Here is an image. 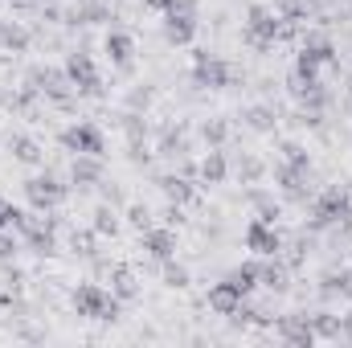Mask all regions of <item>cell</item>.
I'll return each mask as SVG.
<instances>
[{
	"instance_id": "1",
	"label": "cell",
	"mask_w": 352,
	"mask_h": 348,
	"mask_svg": "<svg viewBox=\"0 0 352 348\" xmlns=\"http://www.w3.org/2000/svg\"><path fill=\"white\" fill-rule=\"evenodd\" d=\"M303 209H307V230L311 234L352 226V184H328V188H320Z\"/></svg>"
},
{
	"instance_id": "2",
	"label": "cell",
	"mask_w": 352,
	"mask_h": 348,
	"mask_svg": "<svg viewBox=\"0 0 352 348\" xmlns=\"http://www.w3.org/2000/svg\"><path fill=\"white\" fill-rule=\"evenodd\" d=\"M70 307L82 320H98V324H119L123 320V299L115 291H107L102 283H78L70 291Z\"/></svg>"
},
{
	"instance_id": "3",
	"label": "cell",
	"mask_w": 352,
	"mask_h": 348,
	"mask_svg": "<svg viewBox=\"0 0 352 348\" xmlns=\"http://www.w3.org/2000/svg\"><path fill=\"white\" fill-rule=\"evenodd\" d=\"M283 29H287V21L263 4V0H254L250 8H246V21H242V41L250 45V50H258V54H270L278 41H283Z\"/></svg>"
},
{
	"instance_id": "4",
	"label": "cell",
	"mask_w": 352,
	"mask_h": 348,
	"mask_svg": "<svg viewBox=\"0 0 352 348\" xmlns=\"http://www.w3.org/2000/svg\"><path fill=\"white\" fill-rule=\"evenodd\" d=\"M25 87L33 90L37 98H45V102H58V107H74V83H70V74H66V66H29V74H25Z\"/></svg>"
},
{
	"instance_id": "5",
	"label": "cell",
	"mask_w": 352,
	"mask_h": 348,
	"mask_svg": "<svg viewBox=\"0 0 352 348\" xmlns=\"http://www.w3.org/2000/svg\"><path fill=\"white\" fill-rule=\"evenodd\" d=\"M270 176H274V188L283 193V201L287 205H307L311 197H316V168H299V164H291V160H274L270 164Z\"/></svg>"
},
{
	"instance_id": "6",
	"label": "cell",
	"mask_w": 352,
	"mask_h": 348,
	"mask_svg": "<svg viewBox=\"0 0 352 348\" xmlns=\"http://www.w3.org/2000/svg\"><path fill=\"white\" fill-rule=\"evenodd\" d=\"M234 78H238V70H234L226 58H217V54H209V50H192L188 83L197 90H230Z\"/></svg>"
},
{
	"instance_id": "7",
	"label": "cell",
	"mask_w": 352,
	"mask_h": 348,
	"mask_svg": "<svg viewBox=\"0 0 352 348\" xmlns=\"http://www.w3.org/2000/svg\"><path fill=\"white\" fill-rule=\"evenodd\" d=\"M21 188H25V201H29L37 213H54V209H62L66 197L74 193L70 180H62V176H54V173H33Z\"/></svg>"
},
{
	"instance_id": "8",
	"label": "cell",
	"mask_w": 352,
	"mask_h": 348,
	"mask_svg": "<svg viewBox=\"0 0 352 348\" xmlns=\"http://www.w3.org/2000/svg\"><path fill=\"white\" fill-rule=\"evenodd\" d=\"M62 66H66V74H70V83H74V94H78V98H102V94H107L102 74H98V66H94V58H90L87 50H70Z\"/></svg>"
},
{
	"instance_id": "9",
	"label": "cell",
	"mask_w": 352,
	"mask_h": 348,
	"mask_svg": "<svg viewBox=\"0 0 352 348\" xmlns=\"http://www.w3.org/2000/svg\"><path fill=\"white\" fill-rule=\"evenodd\" d=\"M58 144L70 152V156H107V131L98 123H70L58 131Z\"/></svg>"
},
{
	"instance_id": "10",
	"label": "cell",
	"mask_w": 352,
	"mask_h": 348,
	"mask_svg": "<svg viewBox=\"0 0 352 348\" xmlns=\"http://www.w3.org/2000/svg\"><path fill=\"white\" fill-rule=\"evenodd\" d=\"M242 242H246V250H250L254 259H274V254H283V242H287V238L278 234V226L250 217V221H246V234H242Z\"/></svg>"
},
{
	"instance_id": "11",
	"label": "cell",
	"mask_w": 352,
	"mask_h": 348,
	"mask_svg": "<svg viewBox=\"0 0 352 348\" xmlns=\"http://www.w3.org/2000/svg\"><path fill=\"white\" fill-rule=\"evenodd\" d=\"M274 336H278L283 345H291V348L320 345L316 332H311V316H307V312H287V316H278V320H274Z\"/></svg>"
},
{
	"instance_id": "12",
	"label": "cell",
	"mask_w": 352,
	"mask_h": 348,
	"mask_svg": "<svg viewBox=\"0 0 352 348\" xmlns=\"http://www.w3.org/2000/svg\"><path fill=\"white\" fill-rule=\"evenodd\" d=\"M140 250L148 254L152 262H164V259H176V250H180V238H176V226H148L144 234H140Z\"/></svg>"
},
{
	"instance_id": "13",
	"label": "cell",
	"mask_w": 352,
	"mask_h": 348,
	"mask_svg": "<svg viewBox=\"0 0 352 348\" xmlns=\"http://www.w3.org/2000/svg\"><path fill=\"white\" fill-rule=\"evenodd\" d=\"M102 54H107V62H111L115 70L131 74V66H135V37L123 33V29H107V37H102Z\"/></svg>"
},
{
	"instance_id": "14",
	"label": "cell",
	"mask_w": 352,
	"mask_h": 348,
	"mask_svg": "<svg viewBox=\"0 0 352 348\" xmlns=\"http://www.w3.org/2000/svg\"><path fill=\"white\" fill-rule=\"evenodd\" d=\"M102 180H107L102 156H74V160H70V188H74V193H90V188H98Z\"/></svg>"
},
{
	"instance_id": "15",
	"label": "cell",
	"mask_w": 352,
	"mask_h": 348,
	"mask_svg": "<svg viewBox=\"0 0 352 348\" xmlns=\"http://www.w3.org/2000/svg\"><path fill=\"white\" fill-rule=\"evenodd\" d=\"M107 21H115V8L107 4V0H74L66 12H62V25H107Z\"/></svg>"
},
{
	"instance_id": "16",
	"label": "cell",
	"mask_w": 352,
	"mask_h": 348,
	"mask_svg": "<svg viewBox=\"0 0 352 348\" xmlns=\"http://www.w3.org/2000/svg\"><path fill=\"white\" fill-rule=\"evenodd\" d=\"M316 295H320L324 303H332V299L352 303V266H332V270H324V274L316 279Z\"/></svg>"
},
{
	"instance_id": "17",
	"label": "cell",
	"mask_w": 352,
	"mask_h": 348,
	"mask_svg": "<svg viewBox=\"0 0 352 348\" xmlns=\"http://www.w3.org/2000/svg\"><path fill=\"white\" fill-rule=\"evenodd\" d=\"M156 188L164 193V201L168 205H188V201H197V180L192 176H184V173H164V176H156Z\"/></svg>"
},
{
	"instance_id": "18",
	"label": "cell",
	"mask_w": 352,
	"mask_h": 348,
	"mask_svg": "<svg viewBox=\"0 0 352 348\" xmlns=\"http://www.w3.org/2000/svg\"><path fill=\"white\" fill-rule=\"evenodd\" d=\"M246 205H250V213H254L258 221H270V226H278V217H283V201H278L266 184H250V188H246Z\"/></svg>"
},
{
	"instance_id": "19",
	"label": "cell",
	"mask_w": 352,
	"mask_h": 348,
	"mask_svg": "<svg viewBox=\"0 0 352 348\" xmlns=\"http://www.w3.org/2000/svg\"><path fill=\"white\" fill-rule=\"evenodd\" d=\"M197 180L209 184V188H217V184L230 180V156H226V148H209V152L201 156V164H197Z\"/></svg>"
},
{
	"instance_id": "20",
	"label": "cell",
	"mask_w": 352,
	"mask_h": 348,
	"mask_svg": "<svg viewBox=\"0 0 352 348\" xmlns=\"http://www.w3.org/2000/svg\"><path fill=\"white\" fill-rule=\"evenodd\" d=\"M8 156H12L16 164L41 168V160H45V148H41L33 135H25V131H12V135H8Z\"/></svg>"
},
{
	"instance_id": "21",
	"label": "cell",
	"mask_w": 352,
	"mask_h": 348,
	"mask_svg": "<svg viewBox=\"0 0 352 348\" xmlns=\"http://www.w3.org/2000/svg\"><path fill=\"white\" fill-rule=\"evenodd\" d=\"M242 127L254 131V135H274V127H278V111H274L270 102H250V107L242 111Z\"/></svg>"
},
{
	"instance_id": "22",
	"label": "cell",
	"mask_w": 352,
	"mask_h": 348,
	"mask_svg": "<svg viewBox=\"0 0 352 348\" xmlns=\"http://www.w3.org/2000/svg\"><path fill=\"white\" fill-rule=\"evenodd\" d=\"M242 299H250V295H242L230 279H221V283L209 287V307H213L217 316H234V312L242 307Z\"/></svg>"
},
{
	"instance_id": "23",
	"label": "cell",
	"mask_w": 352,
	"mask_h": 348,
	"mask_svg": "<svg viewBox=\"0 0 352 348\" xmlns=\"http://www.w3.org/2000/svg\"><path fill=\"white\" fill-rule=\"evenodd\" d=\"M242 295H254L258 287H263V259H246V262H238L230 274H226Z\"/></svg>"
},
{
	"instance_id": "24",
	"label": "cell",
	"mask_w": 352,
	"mask_h": 348,
	"mask_svg": "<svg viewBox=\"0 0 352 348\" xmlns=\"http://www.w3.org/2000/svg\"><path fill=\"white\" fill-rule=\"evenodd\" d=\"M160 29H164V41H168V45H192L201 21H197V17H164Z\"/></svg>"
},
{
	"instance_id": "25",
	"label": "cell",
	"mask_w": 352,
	"mask_h": 348,
	"mask_svg": "<svg viewBox=\"0 0 352 348\" xmlns=\"http://www.w3.org/2000/svg\"><path fill=\"white\" fill-rule=\"evenodd\" d=\"M263 287L270 291V295H287L291 291V266L278 259H263Z\"/></svg>"
},
{
	"instance_id": "26",
	"label": "cell",
	"mask_w": 352,
	"mask_h": 348,
	"mask_svg": "<svg viewBox=\"0 0 352 348\" xmlns=\"http://www.w3.org/2000/svg\"><path fill=\"white\" fill-rule=\"evenodd\" d=\"M111 291H115L123 303L140 299V274H135L127 262H115V266H111Z\"/></svg>"
},
{
	"instance_id": "27",
	"label": "cell",
	"mask_w": 352,
	"mask_h": 348,
	"mask_svg": "<svg viewBox=\"0 0 352 348\" xmlns=\"http://www.w3.org/2000/svg\"><path fill=\"white\" fill-rule=\"evenodd\" d=\"M90 230H94L98 238H119V230H123V217H119V209H115L111 201H102V205L90 213Z\"/></svg>"
},
{
	"instance_id": "28",
	"label": "cell",
	"mask_w": 352,
	"mask_h": 348,
	"mask_svg": "<svg viewBox=\"0 0 352 348\" xmlns=\"http://www.w3.org/2000/svg\"><path fill=\"white\" fill-rule=\"evenodd\" d=\"M307 316H311V332H316V340H336V345H340L344 316H336V312H328V307H320V312H307Z\"/></svg>"
},
{
	"instance_id": "29",
	"label": "cell",
	"mask_w": 352,
	"mask_h": 348,
	"mask_svg": "<svg viewBox=\"0 0 352 348\" xmlns=\"http://www.w3.org/2000/svg\"><path fill=\"white\" fill-rule=\"evenodd\" d=\"M156 152H160L164 160H184V156H188V131H184V127H164Z\"/></svg>"
},
{
	"instance_id": "30",
	"label": "cell",
	"mask_w": 352,
	"mask_h": 348,
	"mask_svg": "<svg viewBox=\"0 0 352 348\" xmlns=\"http://www.w3.org/2000/svg\"><path fill=\"white\" fill-rule=\"evenodd\" d=\"M29 29L16 21H0V54H25L29 50Z\"/></svg>"
},
{
	"instance_id": "31",
	"label": "cell",
	"mask_w": 352,
	"mask_h": 348,
	"mask_svg": "<svg viewBox=\"0 0 352 348\" xmlns=\"http://www.w3.org/2000/svg\"><path fill=\"white\" fill-rule=\"evenodd\" d=\"M197 135H201V144H205V148H226V140H230V119L209 115V119H201Z\"/></svg>"
},
{
	"instance_id": "32",
	"label": "cell",
	"mask_w": 352,
	"mask_h": 348,
	"mask_svg": "<svg viewBox=\"0 0 352 348\" xmlns=\"http://www.w3.org/2000/svg\"><path fill=\"white\" fill-rule=\"evenodd\" d=\"M307 254H311V234H299V238L283 242V254H278V259L287 262L291 270H299V266L307 262Z\"/></svg>"
},
{
	"instance_id": "33",
	"label": "cell",
	"mask_w": 352,
	"mask_h": 348,
	"mask_svg": "<svg viewBox=\"0 0 352 348\" xmlns=\"http://www.w3.org/2000/svg\"><path fill=\"white\" fill-rule=\"evenodd\" d=\"M119 131L127 135V144L148 140V119H144V111H123V115H119Z\"/></svg>"
},
{
	"instance_id": "34",
	"label": "cell",
	"mask_w": 352,
	"mask_h": 348,
	"mask_svg": "<svg viewBox=\"0 0 352 348\" xmlns=\"http://www.w3.org/2000/svg\"><path fill=\"white\" fill-rule=\"evenodd\" d=\"M270 8L287 21V25H303V21H311V12H307V0H270Z\"/></svg>"
},
{
	"instance_id": "35",
	"label": "cell",
	"mask_w": 352,
	"mask_h": 348,
	"mask_svg": "<svg viewBox=\"0 0 352 348\" xmlns=\"http://www.w3.org/2000/svg\"><path fill=\"white\" fill-rule=\"evenodd\" d=\"M160 274H164V287H173V291H184L188 283H192V274H188V266L176 259H164L160 262Z\"/></svg>"
},
{
	"instance_id": "36",
	"label": "cell",
	"mask_w": 352,
	"mask_h": 348,
	"mask_svg": "<svg viewBox=\"0 0 352 348\" xmlns=\"http://www.w3.org/2000/svg\"><path fill=\"white\" fill-rule=\"evenodd\" d=\"M238 176H242V184H263L266 164L254 156V152H242V160H238Z\"/></svg>"
},
{
	"instance_id": "37",
	"label": "cell",
	"mask_w": 352,
	"mask_h": 348,
	"mask_svg": "<svg viewBox=\"0 0 352 348\" xmlns=\"http://www.w3.org/2000/svg\"><path fill=\"white\" fill-rule=\"evenodd\" d=\"M123 217H127V226H135L140 234H144V230H148V226L156 221V213H152V209H148L144 201H127V205H123Z\"/></svg>"
},
{
	"instance_id": "38",
	"label": "cell",
	"mask_w": 352,
	"mask_h": 348,
	"mask_svg": "<svg viewBox=\"0 0 352 348\" xmlns=\"http://www.w3.org/2000/svg\"><path fill=\"white\" fill-rule=\"evenodd\" d=\"M152 98H156V90L152 87H131L127 90V98H123V111H144V115H148Z\"/></svg>"
},
{
	"instance_id": "39",
	"label": "cell",
	"mask_w": 352,
	"mask_h": 348,
	"mask_svg": "<svg viewBox=\"0 0 352 348\" xmlns=\"http://www.w3.org/2000/svg\"><path fill=\"white\" fill-rule=\"evenodd\" d=\"M278 152H283V160H291V164H299V168H316V164H311V152H307L303 144H295V140H283Z\"/></svg>"
},
{
	"instance_id": "40",
	"label": "cell",
	"mask_w": 352,
	"mask_h": 348,
	"mask_svg": "<svg viewBox=\"0 0 352 348\" xmlns=\"http://www.w3.org/2000/svg\"><path fill=\"white\" fill-rule=\"evenodd\" d=\"M94 238H98L94 230H82V234H78V230H70V246H74V254L94 259Z\"/></svg>"
},
{
	"instance_id": "41",
	"label": "cell",
	"mask_w": 352,
	"mask_h": 348,
	"mask_svg": "<svg viewBox=\"0 0 352 348\" xmlns=\"http://www.w3.org/2000/svg\"><path fill=\"white\" fill-rule=\"evenodd\" d=\"M21 238H16V230H0V262H12L16 254H21Z\"/></svg>"
},
{
	"instance_id": "42",
	"label": "cell",
	"mask_w": 352,
	"mask_h": 348,
	"mask_svg": "<svg viewBox=\"0 0 352 348\" xmlns=\"http://www.w3.org/2000/svg\"><path fill=\"white\" fill-rule=\"evenodd\" d=\"M201 12V0H168L160 17H197Z\"/></svg>"
},
{
	"instance_id": "43",
	"label": "cell",
	"mask_w": 352,
	"mask_h": 348,
	"mask_svg": "<svg viewBox=\"0 0 352 348\" xmlns=\"http://www.w3.org/2000/svg\"><path fill=\"white\" fill-rule=\"evenodd\" d=\"M127 160H131L135 168H144V164L152 160V152H148V140H135V144H127Z\"/></svg>"
},
{
	"instance_id": "44",
	"label": "cell",
	"mask_w": 352,
	"mask_h": 348,
	"mask_svg": "<svg viewBox=\"0 0 352 348\" xmlns=\"http://www.w3.org/2000/svg\"><path fill=\"white\" fill-rule=\"evenodd\" d=\"M12 217H16V205L0 197V230H12Z\"/></svg>"
},
{
	"instance_id": "45",
	"label": "cell",
	"mask_w": 352,
	"mask_h": 348,
	"mask_svg": "<svg viewBox=\"0 0 352 348\" xmlns=\"http://www.w3.org/2000/svg\"><path fill=\"white\" fill-rule=\"evenodd\" d=\"M164 221H168V226H180V221H184V213H180V205H168V209H164Z\"/></svg>"
},
{
	"instance_id": "46",
	"label": "cell",
	"mask_w": 352,
	"mask_h": 348,
	"mask_svg": "<svg viewBox=\"0 0 352 348\" xmlns=\"http://www.w3.org/2000/svg\"><path fill=\"white\" fill-rule=\"evenodd\" d=\"M8 4H12V8H25V12H29V8H45L50 0H8Z\"/></svg>"
},
{
	"instance_id": "47",
	"label": "cell",
	"mask_w": 352,
	"mask_h": 348,
	"mask_svg": "<svg viewBox=\"0 0 352 348\" xmlns=\"http://www.w3.org/2000/svg\"><path fill=\"white\" fill-rule=\"evenodd\" d=\"M340 345H352V312L344 316V328H340Z\"/></svg>"
},
{
	"instance_id": "48",
	"label": "cell",
	"mask_w": 352,
	"mask_h": 348,
	"mask_svg": "<svg viewBox=\"0 0 352 348\" xmlns=\"http://www.w3.org/2000/svg\"><path fill=\"white\" fill-rule=\"evenodd\" d=\"M140 4H144L148 12H164V4H168V0H140Z\"/></svg>"
},
{
	"instance_id": "49",
	"label": "cell",
	"mask_w": 352,
	"mask_h": 348,
	"mask_svg": "<svg viewBox=\"0 0 352 348\" xmlns=\"http://www.w3.org/2000/svg\"><path fill=\"white\" fill-rule=\"evenodd\" d=\"M349 102H352V78H349Z\"/></svg>"
},
{
	"instance_id": "50",
	"label": "cell",
	"mask_w": 352,
	"mask_h": 348,
	"mask_svg": "<svg viewBox=\"0 0 352 348\" xmlns=\"http://www.w3.org/2000/svg\"><path fill=\"white\" fill-rule=\"evenodd\" d=\"M344 4H352V0H344Z\"/></svg>"
}]
</instances>
